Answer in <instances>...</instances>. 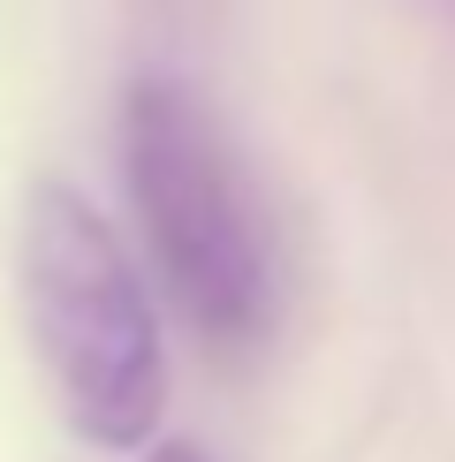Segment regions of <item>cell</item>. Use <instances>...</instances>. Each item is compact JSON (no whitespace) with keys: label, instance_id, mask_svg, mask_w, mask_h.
I'll return each mask as SVG.
<instances>
[{"label":"cell","instance_id":"obj_4","mask_svg":"<svg viewBox=\"0 0 455 462\" xmlns=\"http://www.w3.org/2000/svg\"><path fill=\"white\" fill-rule=\"evenodd\" d=\"M432 8H448V15H455V0H432Z\"/></svg>","mask_w":455,"mask_h":462},{"label":"cell","instance_id":"obj_1","mask_svg":"<svg viewBox=\"0 0 455 462\" xmlns=\"http://www.w3.org/2000/svg\"><path fill=\"white\" fill-rule=\"evenodd\" d=\"M15 281H23L31 349L61 402L69 432L107 455L167 439V334L144 288L137 250L69 175H31L15 220Z\"/></svg>","mask_w":455,"mask_h":462},{"label":"cell","instance_id":"obj_2","mask_svg":"<svg viewBox=\"0 0 455 462\" xmlns=\"http://www.w3.org/2000/svg\"><path fill=\"white\" fill-rule=\"evenodd\" d=\"M114 160L182 319L228 349L258 341L274 319V243L213 99L175 69L129 76L114 99Z\"/></svg>","mask_w":455,"mask_h":462},{"label":"cell","instance_id":"obj_3","mask_svg":"<svg viewBox=\"0 0 455 462\" xmlns=\"http://www.w3.org/2000/svg\"><path fill=\"white\" fill-rule=\"evenodd\" d=\"M144 462H213V455H205L198 439H175V432H167V439H152V448H144Z\"/></svg>","mask_w":455,"mask_h":462}]
</instances>
